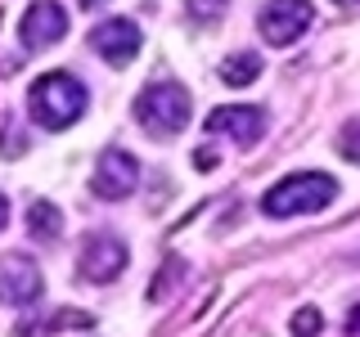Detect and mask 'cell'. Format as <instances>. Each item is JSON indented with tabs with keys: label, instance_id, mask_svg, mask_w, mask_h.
<instances>
[{
	"label": "cell",
	"instance_id": "3957f363",
	"mask_svg": "<svg viewBox=\"0 0 360 337\" xmlns=\"http://www.w3.org/2000/svg\"><path fill=\"white\" fill-rule=\"evenodd\" d=\"M135 121L153 140H172L189 126V90L176 81H149L135 95Z\"/></svg>",
	"mask_w": 360,
	"mask_h": 337
},
{
	"label": "cell",
	"instance_id": "44dd1931",
	"mask_svg": "<svg viewBox=\"0 0 360 337\" xmlns=\"http://www.w3.org/2000/svg\"><path fill=\"white\" fill-rule=\"evenodd\" d=\"M99 5V0H82V9H95Z\"/></svg>",
	"mask_w": 360,
	"mask_h": 337
},
{
	"label": "cell",
	"instance_id": "ba28073f",
	"mask_svg": "<svg viewBox=\"0 0 360 337\" xmlns=\"http://www.w3.org/2000/svg\"><path fill=\"white\" fill-rule=\"evenodd\" d=\"M90 50L112 67H127V63H135V54H140V27H135L131 18H108L90 32Z\"/></svg>",
	"mask_w": 360,
	"mask_h": 337
},
{
	"label": "cell",
	"instance_id": "9c48e42d",
	"mask_svg": "<svg viewBox=\"0 0 360 337\" xmlns=\"http://www.w3.org/2000/svg\"><path fill=\"white\" fill-rule=\"evenodd\" d=\"M18 37H22V45H27V50L59 45V41L68 37V14H63V5H54V0H37V5L22 14Z\"/></svg>",
	"mask_w": 360,
	"mask_h": 337
},
{
	"label": "cell",
	"instance_id": "30bf717a",
	"mask_svg": "<svg viewBox=\"0 0 360 337\" xmlns=\"http://www.w3.org/2000/svg\"><path fill=\"white\" fill-rule=\"evenodd\" d=\"M207 131L212 135H230L234 144H257L266 135V112L252 108V104H230V108H212L207 117Z\"/></svg>",
	"mask_w": 360,
	"mask_h": 337
},
{
	"label": "cell",
	"instance_id": "52a82bcc",
	"mask_svg": "<svg viewBox=\"0 0 360 337\" xmlns=\"http://www.w3.org/2000/svg\"><path fill=\"white\" fill-rule=\"evenodd\" d=\"M135 180H140V162H135L127 149H108V153L95 162L90 189H95V198L117 202V198H127L131 189H135Z\"/></svg>",
	"mask_w": 360,
	"mask_h": 337
},
{
	"label": "cell",
	"instance_id": "8992f818",
	"mask_svg": "<svg viewBox=\"0 0 360 337\" xmlns=\"http://www.w3.org/2000/svg\"><path fill=\"white\" fill-rule=\"evenodd\" d=\"M311 18H315L311 0H270L262 14H257V27H262V37L270 45H292L311 27Z\"/></svg>",
	"mask_w": 360,
	"mask_h": 337
},
{
	"label": "cell",
	"instance_id": "7c38bea8",
	"mask_svg": "<svg viewBox=\"0 0 360 337\" xmlns=\"http://www.w3.org/2000/svg\"><path fill=\"white\" fill-rule=\"evenodd\" d=\"M262 77V54L257 50H234L230 59L221 63V81L225 86H252Z\"/></svg>",
	"mask_w": 360,
	"mask_h": 337
},
{
	"label": "cell",
	"instance_id": "9a60e30c",
	"mask_svg": "<svg viewBox=\"0 0 360 337\" xmlns=\"http://www.w3.org/2000/svg\"><path fill=\"white\" fill-rule=\"evenodd\" d=\"M338 153H342L347 162H356V166H360V117H356V121H347V126L338 131Z\"/></svg>",
	"mask_w": 360,
	"mask_h": 337
},
{
	"label": "cell",
	"instance_id": "5b68a950",
	"mask_svg": "<svg viewBox=\"0 0 360 337\" xmlns=\"http://www.w3.org/2000/svg\"><path fill=\"white\" fill-rule=\"evenodd\" d=\"M41 292H45V275L32 256L22 252L0 256V301L5 306H32V301H41Z\"/></svg>",
	"mask_w": 360,
	"mask_h": 337
},
{
	"label": "cell",
	"instance_id": "4fadbf2b",
	"mask_svg": "<svg viewBox=\"0 0 360 337\" xmlns=\"http://www.w3.org/2000/svg\"><path fill=\"white\" fill-rule=\"evenodd\" d=\"M180 275H185V261H180V256H167V261H162V275L149 284V301H162L167 292L180 284Z\"/></svg>",
	"mask_w": 360,
	"mask_h": 337
},
{
	"label": "cell",
	"instance_id": "277c9868",
	"mask_svg": "<svg viewBox=\"0 0 360 337\" xmlns=\"http://www.w3.org/2000/svg\"><path fill=\"white\" fill-rule=\"evenodd\" d=\"M127 261H131L127 243H122L117 234L95 230V234L82 243V252H77V275L90 279V284H112V279L127 270Z\"/></svg>",
	"mask_w": 360,
	"mask_h": 337
},
{
	"label": "cell",
	"instance_id": "5bb4252c",
	"mask_svg": "<svg viewBox=\"0 0 360 337\" xmlns=\"http://www.w3.org/2000/svg\"><path fill=\"white\" fill-rule=\"evenodd\" d=\"M225 5H230V0H185V14L207 27V22H217L225 14Z\"/></svg>",
	"mask_w": 360,
	"mask_h": 337
},
{
	"label": "cell",
	"instance_id": "8fae6325",
	"mask_svg": "<svg viewBox=\"0 0 360 337\" xmlns=\"http://www.w3.org/2000/svg\"><path fill=\"white\" fill-rule=\"evenodd\" d=\"M27 230H32V239H41V243H54L63 234V211L54 207L50 198H37L27 207Z\"/></svg>",
	"mask_w": 360,
	"mask_h": 337
},
{
	"label": "cell",
	"instance_id": "e0dca14e",
	"mask_svg": "<svg viewBox=\"0 0 360 337\" xmlns=\"http://www.w3.org/2000/svg\"><path fill=\"white\" fill-rule=\"evenodd\" d=\"M0 153H5V157L27 153V135H22L18 126H5V131H0Z\"/></svg>",
	"mask_w": 360,
	"mask_h": 337
},
{
	"label": "cell",
	"instance_id": "7402d4cb",
	"mask_svg": "<svg viewBox=\"0 0 360 337\" xmlns=\"http://www.w3.org/2000/svg\"><path fill=\"white\" fill-rule=\"evenodd\" d=\"M338 5H360V0H338Z\"/></svg>",
	"mask_w": 360,
	"mask_h": 337
},
{
	"label": "cell",
	"instance_id": "7a4b0ae2",
	"mask_svg": "<svg viewBox=\"0 0 360 337\" xmlns=\"http://www.w3.org/2000/svg\"><path fill=\"white\" fill-rule=\"evenodd\" d=\"M338 198V180L324 176V171H297V176H284L279 185L266 189L262 198V211L275 220L284 216H311V211H324L329 202Z\"/></svg>",
	"mask_w": 360,
	"mask_h": 337
},
{
	"label": "cell",
	"instance_id": "2e32d148",
	"mask_svg": "<svg viewBox=\"0 0 360 337\" xmlns=\"http://www.w3.org/2000/svg\"><path fill=\"white\" fill-rule=\"evenodd\" d=\"M320 329H324V315L315 306H302L297 315H292V337H315Z\"/></svg>",
	"mask_w": 360,
	"mask_h": 337
},
{
	"label": "cell",
	"instance_id": "6da1fadb",
	"mask_svg": "<svg viewBox=\"0 0 360 337\" xmlns=\"http://www.w3.org/2000/svg\"><path fill=\"white\" fill-rule=\"evenodd\" d=\"M27 112L45 131H68L86 112V86L72 72H45L27 90Z\"/></svg>",
	"mask_w": 360,
	"mask_h": 337
},
{
	"label": "cell",
	"instance_id": "ac0fdd59",
	"mask_svg": "<svg viewBox=\"0 0 360 337\" xmlns=\"http://www.w3.org/2000/svg\"><path fill=\"white\" fill-rule=\"evenodd\" d=\"M194 166H198V171H217V149H198Z\"/></svg>",
	"mask_w": 360,
	"mask_h": 337
},
{
	"label": "cell",
	"instance_id": "ffe728a7",
	"mask_svg": "<svg viewBox=\"0 0 360 337\" xmlns=\"http://www.w3.org/2000/svg\"><path fill=\"white\" fill-rule=\"evenodd\" d=\"M5 225H9V198L0 194V230H5Z\"/></svg>",
	"mask_w": 360,
	"mask_h": 337
},
{
	"label": "cell",
	"instance_id": "d6986e66",
	"mask_svg": "<svg viewBox=\"0 0 360 337\" xmlns=\"http://www.w3.org/2000/svg\"><path fill=\"white\" fill-rule=\"evenodd\" d=\"M356 333H360V306L352 310V319H347V337H356Z\"/></svg>",
	"mask_w": 360,
	"mask_h": 337
}]
</instances>
